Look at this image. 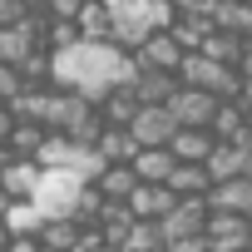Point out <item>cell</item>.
<instances>
[{
  "instance_id": "25",
  "label": "cell",
  "mask_w": 252,
  "mask_h": 252,
  "mask_svg": "<svg viewBox=\"0 0 252 252\" xmlns=\"http://www.w3.org/2000/svg\"><path fill=\"white\" fill-rule=\"evenodd\" d=\"M119 252H163L158 222H149V218H134V222H129V232H124V242H119Z\"/></svg>"
},
{
  "instance_id": "18",
  "label": "cell",
  "mask_w": 252,
  "mask_h": 252,
  "mask_svg": "<svg viewBox=\"0 0 252 252\" xmlns=\"http://www.w3.org/2000/svg\"><path fill=\"white\" fill-rule=\"evenodd\" d=\"M74 30H79V40H89V45H104V40H109L114 20H109V10H104V0H84V5L74 10Z\"/></svg>"
},
{
  "instance_id": "3",
  "label": "cell",
  "mask_w": 252,
  "mask_h": 252,
  "mask_svg": "<svg viewBox=\"0 0 252 252\" xmlns=\"http://www.w3.org/2000/svg\"><path fill=\"white\" fill-rule=\"evenodd\" d=\"M203 242H208V252H247L252 247V222L242 213H208L203 218Z\"/></svg>"
},
{
  "instance_id": "26",
  "label": "cell",
  "mask_w": 252,
  "mask_h": 252,
  "mask_svg": "<svg viewBox=\"0 0 252 252\" xmlns=\"http://www.w3.org/2000/svg\"><path fill=\"white\" fill-rule=\"evenodd\" d=\"M208 30H213V25H208L203 15H173V25H168V35H173V45H178L183 55H188V50H198Z\"/></svg>"
},
{
  "instance_id": "37",
  "label": "cell",
  "mask_w": 252,
  "mask_h": 252,
  "mask_svg": "<svg viewBox=\"0 0 252 252\" xmlns=\"http://www.w3.org/2000/svg\"><path fill=\"white\" fill-rule=\"evenodd\" d=\"M5 208H10V198H5V193H0V213H5Z\"/></svg>"
},
{
  "instance_id": "22",
  "label": "cell",
  "mask_w": 252,
  "mask_h": 252,
  "mask_svg": "<svg viewBox=\"0 0 252 252\" xmlns=\"http://www.w3.org/2000/svg\"><path fill=\"white\" fill-rule=\"evenodd\" d=\"M163 188L173 198H203L208 193V173H203V163H173V173L163 178Z\"/></svg>"
},
{
  "instance_id": "10",
  "label": "cell",
  "mask_w": 252,
  "mask_h": 252,
  "mask_svg": "<svg viewBox=\"0 0 252 252\" xmlns=\"http://www.w3.org/2000/svg\"><path fill=\"white\" fill-rule=\"evenodd\" d=\"M203 60L213 64H227V69H242L247 74V35H227V30H208L203 45H198Z\"/></svg>"
},
{
  "instance_id": "8",
  "label": "cell",
  "mask_w": 252,
  "mask_h": 252,
  "mask_svg": "<svg viewBox=\"0 0 252 252\" xmlns=\"http://www.w3.org/2000/svg\"><path fill=\"white\" fill-rule=\"evenodd\" d=\"M129 55L139 60V69H163V74H173L178 60H183V50L173 45L168 30H149V35L139 40V50H129Z\"/></svg>"
},
{
  "instance_id": "6",
  "label": "cell",
  "mask_w": 252,
  "mask_h": 252,
  "mask_svg": "<svg viewBox=\"0 0 252 252\" xmlns=\"http://www.w3.org/2000/svg\"><path fill=\"white\" fill-rule=\"evenodd\" d=\"M203 173H208V183L252 178V149H247V144H213L208 158H203Z\"/></svg>"
},
{
  "instance_id": "27",
  "label": "cell",
  "mask_w": 252,
  "mask_h": 252,
  "mask_svg": "<svg viewBox=\"0 0 252 252\" xmlns=\"http://www.w3.org/2000/svg\"><path fill=\"white\" fill-rule=\"evenodd\" d=\"M99 213H104V198H99V193L84 183V188H79V198L69 203V222H79V227H94V222H99Z\"/></svg>"
},
{
  "instance_id": "11",
  "label": "cell",
  "mask_w": 252,
  "mask_h": 252,
  "mask_svg": "<svg viewBox=\"0 0 252 252\" xmlns=\"http://www.w3.org/2000/svg\"><path fill=\"white\" fill-rule=\"evenodd\" d=\"M35 183H40V163L35 158H5L0 163V193H5L10 203H30Z\"/></svg>"
},
{
  "instance_id": "1",
  "label": "cell",
  "mask_w": 252,
  "mask_h": 252,
  "mask_svg": "<svg viewBox=\"0 0 252 252\" xmlns=\"http://www.w3.org/2000/svg\"><path fill=\"white\" fill-rule=\"evenodd\" d=\"M129 55V50H119V45H89V40H79V45H69V50H55L50 55V84L55 89H74V94H84L89 104H99V94L109 89V84H119L114 74H119V60Z\"/></svg>"
},
{
  "instance_id": "38",
  "label": "cell",
  "mask_w": 252,
  "mask_h": 252,
  "mask_svg": "<svg viewBox=\"0 0 252 252\" xmlns=\"http://www.w3.org/2000/svg\"><path fill=\"white\" fill-rule=\"evenodd\" d=\"M5 242H10V232H5V227H0V247H5Z\"/></svg>"
},
{
  "instance_id": "31",
  "label": "cell",
  "mask_w": 252,
  "mask_h": 252,
  "mask_svg": "<svg viewBox=\"0 0 252 252\" xmlns=\"http://www.w3.org/2000/svg\"><path fill=\"white\" fill-rule=\"evenodd\" d=\"M163 252H208V242L203 237H173V242H163Z\"/></svg>"
},
{
  "instance_id": "20",
  "label": "cell",
  "mask_w": 252,
  "mask_h": 252,
  "mask_svg": "<svg viewBox=\"0 0 252 252\" xmlns=\"http://www.w3.org/2000/svg\"><path fill=\"white\" fill-rule=\"evenodd\" d=\"M129 89H134V99H139V104H163V99L178 89V79H173V74H163V69H139Z\"/></svg>"
},
{
  "instance_id": "24",
  "label": "cell",
  "mask_w": 252,
  "mask_h": 252,
  "mask_svg": "<svg viewBox=\"0 0 252 252\" xmlns=\"http://www.w3.org/2000/svg\"><path fill=\"white\" fill-rule=\"evenodd\" d=\"M40 222H45V218H40V208H35V203H10L5 213H0V227H5L10 237H35V232H40Z\"/></svg>"
},
{
  "instance_id": "7",
  "label": "cell",
  "mask_w": 252,
  "mask_h": 252,
  "mask_svg": "<svg viewBox=\"0 0 252 252\" xmlns=\"http://www.w3.org/2000/svg\"><path fill=\"white\" fill-rule=\"evenodd\" d=\"M203 218H208L203 198H178V203H173L163 218H154V222H158V237L173 242V237H203Z\"/></svg>"
},
{
  "instance_id": "15",
  "label": "cell",
  "mask_w": 252,
  "mask_h": 252,
  "mask_svg": "<svg viewBox=\"0 0 252 252\" xmlns=\"http://www.w3.org/2000/svg\"><path fill=\"white\" fill-rule=\"evenodd\" d=\"M208 134L218 144H247V114H242V104H218L213 119H208Z\"/></svg>"
},
{
  "instance_id": "36",
  "label": "cell",
  "mask_w": 252,
  "mask_h": 252,
  "mask_svg": "<svg viewBox=\"0 0 252 252\" xmlns=\"http://www.w3.org/2000/svg\"><path fill=\"white\" fill-rule=\"evenodd\" d=\"M15 5H20V10L30 15V10H40V5H45V0H15Z\"/></svg>"
},
{
  "instance_id": "5",
  "label": "cell",
  "mask_w": 252,
  "mask_h": 252,
  "mask_svg": "<svg viewBox=\"0 0 252 252\" xmlns=\"http://www.w3.org/2000/svg\"><path fill=\"white\" fill-rule=\"evenodd\" d=\"M163 109L173 114L178 129H208V119H213L218 99H213V94H203V89H193V84H178V89L163 99Z\"/></svg>"
},
{
  "instance_id": "17",
  "label": "cell",
  "mask_w": 252,
  "mask_h": 252,
  "mask_svg": "<svg viewBox=\"0 0 252 252\" xmlns=\"http://www.w3.org/2000/svg\"><path fill=\"white\" fill-rule=\"evenodd\" d=\"M134 183H139V178H134V168H129V163H104V173H99L89 188H94L104 203H124V198L134 193Z\"/></svg>"
},
{
  "instance_id": "33",
  "label": "cell",
  "mask_w": 252,
  "mask_h": 252,
  "mask_svg": "<svg viewBox=\"0 0 252 252\" xmlns=\"http://www.w3.org/2000/svg\"><path fill=\"white\" fill-rule=\"evenodd\" d=\"M168 5H173V15H203L208 0H168Z\"/></svg>"
},
{
  "instance_id": "34",
  "label": "cell",
  "mask_w": 252,
  "mask_h": 252,
  "mask_svg": "<svg viewBox=\"0 0 252 252\" xmlns=\"http://www.w3.org/2000/svg\"><path fill=\"white\" fill-rule=\"evenodd\" d=\"M20 15H25V10L15 5V0H0V25H15Z\"/></svg>"
},
{
  "instance_id": "16",
  "label": "cell",
  "mask_w": 252,
  "mask_h": 252,
  "mask_svg": "<svg viewBox=\"0 0 252 252\" xmlns=\"http://www.w3.org/2000/svg\"><path fill=\"white\" fill-rule=\"evenodd\" d=\"M213 144H218V139H213L208 129H173L168 154H173V163H203Z\"/></svg>"
},
{
  "instance_id": "13",
  "label": "cell",
  "mask_w": 252,
  "mask_h": 252,
  "mask_svg": "<svg viewBox=\"0 0 252 252\" xmlns=\"http://www.w3.org/2000/svg\"><path fill=\"white\" fill-rule=\"evenodd\" d=\"M203 20H208L213 30H227V35H247V30H252V5H247V0H208Z\"/></svg>"
},
{
  "instance_id": "32",
  "label": "cell",
  "mask_w": 252,
  "mask_h": 252,
  "mask_svg": "<svg viewBox=\"0 0 252 252\" xmlns=\"http://www.w3.org/2000/svg\"><path fill=\"white\" fill-rule=\"evenodd\" d=\"M0 252H45V247H40V237H10Z\"/></svg>"
},
{
  "instance_id": "9",
  "label": "cell",
  "mask_w": 252,
  "mask_h": 252,
  "mask_svg": "<svg viewBox=\"0 0 252 252\" xmlns=\"http://www.w3.org/2000/svg\"><path fill=\"white\" fill-rule=\"evenodd\" d=\"M203 208L208 213H252V178H222V183H208L203 193Z\"/></svg>"
},
{
  "instance_id": "23",
  "label": "cell",
  "mask_w": 252,
  "mask_h": 252,
  "mask_svg": "<svg viewBox=\"0 0 252 252\" xmlns=\"http://www.w3.org/2000/svg\"><path fill=\"white\" fill-rule=\"evenodd\" d=\"M79 232H84V227H79V222H69V218H45L35 237H40V247H45V252H69Z\"/></svg>"
},
{
  "instance_id": "35",
  "label": "cell",
  "mask_w": 252,
  "mask_h": 252,
  "mask_svg": "<svg viewBox=\"0 0 252 252\" xmlns=\"http://www.w3.org/2000/svg\"><path fill=\"white\" fill-rule=\"evenodd\" d=\"M10 129H15V114H10L5 104H0V144H5V139H10Z\"/></svg>"
},
{
  "instance_id": "28",
  "label": "cell",
  "mask_w": 252,
  "mask_h": 252,
  "mask_svg": "<svg viewBox=\"0 0 252 252\" xmlns=\"http://www.w3.org/2000/svg\"><path fill=\"white\" fill-rule=\"evenodd\" d=\"M69 252H119V247H109V242H104L94 227H84V232L74 237V247H69Z\"/></svg>"
},
{
  "instance_id": "21",
  "label": "cell",
  "mask_w": 252,
  "mask_h": 252,
  "mask_svg": "<svg viewBox=\"0 0 252 252\" xmlns=\"http://www.w3.org/2000/svg\"><path fill=\"white\" fill-rule=\"evenodd\" d=\"M129 168H134L139 183H163V178L173 173V154H168V149H139V154L129 158Z\"/></svg>"
},
{
  "instance_id": "19",
  "label": "cell",
  "mask_w": 252,
  "mask_h": 252,
  "mask_svg": "<svg viewBox=\"0 0 252 252\" xmlns=\"http://www.w3.org/2000/svg\"><path fill=\"white\" fill-rule=\"evenodd\" d=\"M94 154H99L104 163H129V158L139 154V144L129 139V129H114V124H104L99 139H94Z\"/></svg>"
},
{
  "instance_id": "14",
  "label": "cell",
  "mask_w": 252,
  "mask_h": 252,
  "mask_svg": "<svg viewBox=\"0 0 252 252\" xmlns=\"http://www.w3.org/2000/svg\"><path fill=\"white\" fill-rule=\"evenodd\" d=\"M134 109H139V99H134L129 84H109V89L99 94V104H94V114H99L104 124H114V129H124V124L134 119Z\"/></svg>"
},
{
  "instance_id": "30",
  "label": "cell",
  "mask_w": 252,
  "mask_h": 252,
  "mask_svg": "<svg viewBox=\"0 0 252 252\" xmlns=\"http://www.w3.org/2000/svg\"><path fill=\"white\" fill-rule=\"evenodd\" d=\"M15 94H20V74H15L10 64H0V104H10Z\"/></svg>"
},
{
  "instance_id": "4",
  "label": "cell",
  "mask_w": 252,
  "mask_h": 252,
  "mask_svg": "<svg viewBox=\"0 0 252 252\" xmlns=\"http://www.w3.org/2000/svg\"><path fill=\"white\" fill-rule=\"evenodd\" d=\"M124 129H129V139L139 144V149H168V139H173V114L163 109V104H139L134 109V119L124 124Z\"/></svg>"
},
{
  "instance_id": "12",
  "label": "cell",
  "mask_w": 252,
  "mask_h": 252,
  "mask_svg": "<svg viewBox=\"0 0 252 252\" xmlns=\"http://www.w3.org/2000/svg\"><path fill=\"white\" fill-rule=\"evenodd\" d=\"M173 203H178V198H173V193H168L163 183H134V193L124 198L129 218H149V222H154V218H163V213H168Z\"/></svg>"
},
{
  "instance_id": "2",
  "label": "cell",
  "mask_w": 252,
  "mask_h": 252,
  "mask_svg": "<svg viewBox=\"0 0 252 252\" xmlns=\"http://www.w3.org/2000/svg\"><path fill=\"white\" fill-rule=\"evenodd\" d=\"M79 188H84V178L79 173H69V168H40V183H35V208H40V218H69V203L79 198Z\"/></svg>"
},
{
  "instance_id": "29",
  "label": "cell",
  "mask_w": 252,
  "mask_h": 252,
  "mask_svg": "<svg viewBox=\"0 0 252 252\" xmlns=\"http://www.w3.org/2000/svg\"><path fill=\"white\" fill-rule=\"evenodd\" d=\"M79 5H84V0H45L40 10H45L50 20H74V10H79Z\"/></svg>"
}]
</instances>
